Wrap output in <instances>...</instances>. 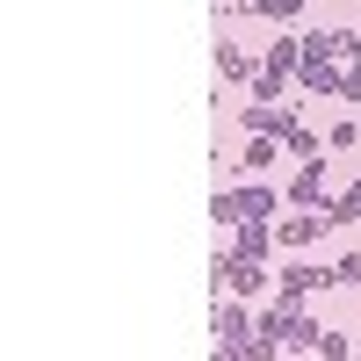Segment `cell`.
<instances>
[{"label":"cell","mask_w":361,"mask_h":361,"mask_svg":"<svg viewBox=\"0 0 361 361\" xmlns=\"http://www.w3.org/2000/svg\"><path fill=\"white\" fill-rule=\"evenodd\" d=\"M318 289H333V267H318V260H289L275 275V296H289V304H304V296H318Z\"/></svg>","instance_id":"6da1fadb"},{"label":"cell","mask_w":361,"mask_h":361,"mask_svg":"<svg viewBox=\"0 0 361 361\" xmlns=\"http://www.w3.org/2000/svg\"><path fill=\"white\" fill-rule=\"evenodd\" d=\"M238 123H246V137H253V130H260V137H289L304 116H296V102H246Z\"/></svg>","instance_id":"7a4b0ae2"},{"label":"cell","mask_w":361,"mask_h":361,"mask_svg":"<svg viewBox=\"0 0 361 361\" xmlns=\"http://www.w3.org/2000/svg\"><path fill=\"white\" fill-rule=\"evenodd\" d=\"M289 202H296V209H325V202H333V188H325V159H304V166H296Z\"/></svg>","instance_id":"3957f363"},{"label":"cell","mask_w":361,"mask_h":361,"mask_svg":"<svg viewBox=\"0 0 361 361\" xmlns=\"http://www.w3.org/2000/svg\"><path fill=\"white\" fill-rule=\"evenodd\" d=\"M217 73H224V80H253L260 66H253V51H246V44H231V37H224V44H217Z\"/></svg>","instance_id":"277c9868"},{"label":"cell","mask_w":361,"mask_h":361,"mask_svg":"<svg viewBox=\"0 0 361 361\" xmlns=\"http://www.w3.org/2000/svg\"><path fill=\"white\" fill-rule=\"evenodd\" d=\"M231 166H238V173H253V180H260L267 166H275V137H260V130H253V145H246V152H238Z\"/></svg>","instance_id":"5b68a950"},{"label":"cell","mask_w":361,"mask_h":361,"mask_svg":"<svg viewBox=\"0 0 361 361\" xmlns=\"http://www.w3.org/2000/svg\"><path fill=\"white\" fill-rule=\"evenodd\" d=\"M246 15H260V22H289V15H304V0H238Z\"/></svg>","instance_id":"8992f818"},{"label":"cell","mask_w":361,"mask_h":361,"mask_svg":"<svg viewBox=\"0 0 361 361\" xmlns=\"http://www.w3.org/2000/svg\"><path fill=\"white\" fill-rule=\"evenodd\" d=\"M333 224H361V180H354L347 195H333Z\"/></svg>","instance_id":"52a82bcc"},{"label":"cell","mask_w":361,"mask_h":361,"mask_svg":"<svg viewBox=\"0 0 361 361\" xmlns=\"http://www.w3.org/2000/svg\"><path fill=\"white\" fill-rule=\"evenodd\" d=\"M282 145H289V152H296V159H318V130H311V123H296V130H289Z\"/></svg>","instance_id":"ba28073f"},{"label":"cell","mask_w":361,"mask_h":361,"mask_svg":"<svg viewBox=\"0 0 361 361\" xmlns=\"http://www.w3.org/2000/svg\"><path fill=\"white\" fill-rule=\"evenodd\" d=\"M311 354H325V361H340V354H354V340H347V333H318V347H311Z\"/></svg>","instance_id":"9c48e42d"},{"label":"cell","mask_w":361,"mask_h":361,"mask_svg":"<svg viewBox=\"0 0 361 361\" xmlns=\"http://www.w3.org/2000/svg\"><path fill=\"white\" fill-rule=\"evenodd\" d=\"M325 145H333V152H347V145H361V123H333V130H325Z\"/></svg>","instance_id":"30bf717a"},{"label":"cell","mask_w":361,"mask_h":361,"mask_svg":"<svg viewBox=\"0 0 361 361\" xmlns=\"http://www.w3.org/2000/svg\"><path fill=\"white\" fill-rule=\"evenodd\" d=\"M333 282H340V289H354V282H361V253H347V260H333Z\"/></svg>","instance_id":"8fae6325"}]
</instances>
